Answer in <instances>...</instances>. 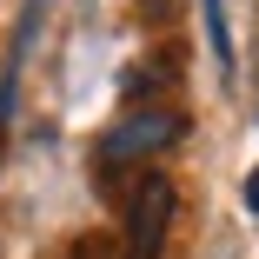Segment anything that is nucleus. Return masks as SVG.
<instances>
[{
    "label": "nucleus",
    "mask_w": 259,
    "mask_h": 259,
    "mask_svg": "<svg viewBox=\"0 0 259 259\" xmlns=\"http://www.w3.org/2000/svg\"><path fill=\"white\" fill-rule=\"evenodd\" d=\"M239 199H246V213H252V220H259V166H252V173H246V186H239Z\"/></svg>",
    "instance_id": "4"
},
{
    "label": "nucleus",
    "mask_w": 259,
    "mask_h": 259,
    "mask_svg": "<svg viewBox=\"0 0 259 259\" xmlns=\"http://www.w3.org/2000/svg\"><path fill=\"white\" fill-rule=\"evenodd\" d=\"M199 14H206V40H213L220 80H233V27H226V0H199Z\"/></svg>",
    "instance_id": "3"
},
{
    "label": "nucleus",
    "mask_w": 259,
    "mask_h": 259,
    "mask_svg": "<svg viewBox=\"0 0 259 259\" xmlns=\"http://www.w3.org/2000/svg\"><path fill=\"white\" fill-rule=\"evenodd\" d=\"M173 180L166 173H140L133 199H126V259H160L166 252V233H173Z\"/></svg>",
    "instance_id": "2"
},
{
    "label": "nucleus",
    "mask_w": 259,
    "mask_h": 259,
    "mask_svg": "<svg viewBox=\"0 0 259 259\" xmlns=\"http://www.w3.org/2000/svg\"><path fill=\"white\" fill-rule=\"evenodd\" d=\"M186 133V113L180 107H133L107 126V140H100V173H126V166H146L153 153H166L173 140Z\"/></svg>",
    "instance_id": "1"
}]
</instances>
